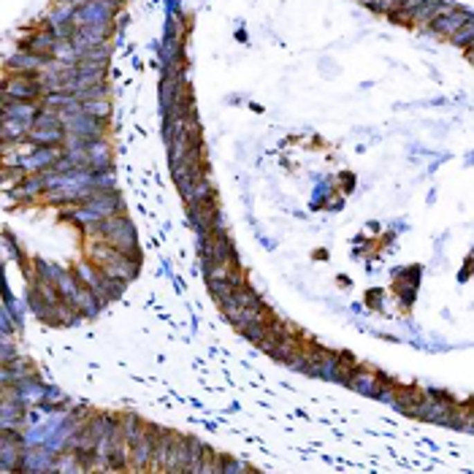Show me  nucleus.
Segmentation results:
<instances>
[{"label":"nucleus","mask_w":474,"mask_h":474,"mask_svg":"<svg viewBox=\"0 0 474 474\" xmlns=\"http://www.w3.org/2000/svg\"><path fill=\"white\" fill-rule=\"evenodd\" d=\"M469 22H474V14L472 11H466V8H461V6H455L450 14H444V17H437L426 30L434 33V35H439V38H453V33H458L464 25H469Z\"/></svg>","instance_id":"obj_1"}]
</instances>
